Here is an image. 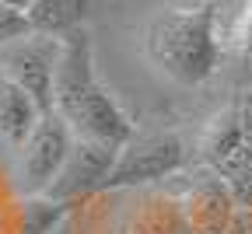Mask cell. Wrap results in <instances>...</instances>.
Wrapping results in <instances>:
<instances>
[{
    "label": "cell",
    "mask_w": 252,
    "mask_h": 234,
    "mask_svg": "<svg viewBox=\"0 0 252 234\" xmlns=\"http://www.w3.org/2000/svg\"><path fill=\"white\" fill-rule=\"evenodd\" d=\"M42 105L32 98L21 84H14L7 74H0V140L7 147L21 150L25 140L35 133L39 119H42Z\"/></svg>",
    "instance_id": "52a82bcc"
},
{
    "label": "cell",
    "mask_w": 252,
    "mask_h": 234,
    "mask_svg": "<svg viewBox=\"0 0 252 234\" xmlns=\"http://www.w3.org/2000/svg\"><path fill=\"white\" fill-rule=\"evenodd\" d=\"M91 11V0H39L35 7L28 11L32 31H42V35H70V31L84 28Z\"/></svg>",
    "instance_id": "9c48e42d"
},
{
    "label": "cell",
    "mask_w": 252,
    "mask_h": 234,
    "mask_svg": "<svg viewBox=\"0 0 252 234\" xmlns=\"http://www.w3.org/2000/svg\"><path fill=\"white\" fill-rule=\"evenodd\" d=\"M74 144H77V133L70 129V122L60 112H46L35 133L18 150V189L25 196H42L63 172Z\"/></svg>",
    "instance_id": "3957f363"
},
{
    "label": "cell",
    "mask_w": 252,
    "mask_h": 234,
    "mask_svg": "<svg viewBox=\"0 0 252 234\" xmlns=\"http://www.w3.org/2000/svg\"><path fill=\"white\" fill-rule=\"evenodd\" d=\"M0 4H7V7H14V11H25V14H28L39 0H0Z\"/></svg>",
    "instance_id": "9a60e30c"
},
{
    "label": "cell",
    "mask_w": 252,
    "mask_h": 234,
    "mask_svg": "<svg viewBox=\"0 0 252 234\" xmlns=\"http://www.w3.org/2000/svg\"><path fill=\"white\" fill-rule=\"evenodd\" d=\"M217 175L224 178V185L235 199V210H252V147L245 144Z\"/></svg>",
    "instance_id": "8fae6325"
},
{
    "label": "cell",
    "mask_w": 252,
    "mask_h": 234,
    "mask_svg": "<svg viewBox=\"0 0 252 234\" xmlns=\"http://www.w3.org/2000/svg\"><path fill=\"white\" fill-rule=\"evenodd\" d=\"M32 35V21L25 11H14L7 4H0V46H7L14 39H25Z\"/></svg>",
    "instance_id": "7c38bea8"
},
{
    "label": "cell",
    "mask_w": 252,
    "mask_h": 234,
    "mask_svg": "<svg viewBox=\"0 0 252 234\" xmlns=\"http://www.w3.org/2000/svg\"><path fill=\"white\" fill-rule=\"evenodd\" d=\"M189 150L175 133H147L133 137L119 150V161L105 182V189H133L147 182H161L175 172H182Z\"/></svg>",
    "instance_id": "5b68a950"
},
{
    "label": "cell",
    "mask_w": 252,
    "mask_h": 234,
    "mask_svg": "<svg viewBox=\"0 0 252 234\" xmlns=\"http://www.w3.org/2000/svg\"><path fill=\"white\" fill-rule=\"evenodd\" d=\"M224 234H252V210H235Z\"/></svg>",
    "instance_id": "5bb4252c"
},
{
    "label": "cell",
    "mask_w": 252,
    "mask_h": 234,
    "mask_svg": "<svg viewBox=\"0 0 252 234\" xmlns=\"http://www.w3.org/2000/svg\"><path fill=\"white\" fill-rule=\"evenodd\" d=\"M147 56L175 84L196 88L214 77L220 63L217 11L203 7H168L147 25Z\"/></svg>",
    "instance_id": "7a4b0ae2"
},
{
    "label": "cell",
    "mask_w": 252,
    "mask_h": 234,
    "mask_svg": "<svg viewBox=\"0 0 252 234\" xmlns=\"http://www.w3.org/2000/svg\"><path fill=\"white\" fill-rule=\"evenodd\" d=\"M53 112H60L67 119L81 140H102L112 147H126L137 137L126 109L98 81L88 28H77L70 35H63L56 88H53Z\"/></svg>",
    "instance_id": "6da1fadb"
},
{
    "label": "cell",
    "mask_w": 252,
    "mask_h": 234,
    "mask_svg": "<svg viewBox=\"0 0 252 234\" xmlns=\"http://www.w3.org/2000/svg\"><path fill=\"white\" fill-rule=\"evenodd\" d=\"M238 122H242V133H245V144L252 147V91L242 98V105H238Z\"/></svg>",
    "instance_id": "4fadbf2b"
},
{
    "label": "cell",
    "mask_w": 252,
    "mask_h": 234,
    "mask_svg": "<svg viewBox=\"0 0 252 234\" xmlns=\"http://www.w3.org/2000/svg\"><path fill=\"white\" fill-rule=\"evenodd\" d=\"M70 203H60L53 196H25L14 213V234H53L56 224L67 217Z\"/></svg>",
    "instance_id": "30bf717a"
},
{
    "label": "cell",
    "mask_w": 252,
    "mask_h": 234,
    "mask_svg": "<svg viewBox=\"0 0 252 234\" xmlns=\"http://www.w3.org/2000/svg\"><path fill=\"white\" fill-rule=\"evenodd\" d=\"M119 150L123 147L77 137L67 164H63V172L56 175V182L46 189V196L60 199V203H77V199H84L91 192H102L112 168H116V161H119Z\"/></svg>",
    "instance_id": "8992f818"
},
{
    "label": "cell",
    "mask_w": 252,
    "mask_h": 234,
    "mask_svg": "<svg viewBox=\"0 0 252 234\" xmlns=\"http://www.w3.org/2000/svg\"><path fill=\"white\" fill-rule=\"evenodd\" d=\"M245 147V133L238 122V109H224L220 116H214L200 137V157L210 164L214 172H220L224 164Z\"/></svg>",
    "instance_id": "ba28073f"
},
{
    "label": "cell",
    "mask_w": 252,
    "mask_h": 234,
    "mask_svg": "<svg viewBox=\"0 0 252 234\" xmlns=\"http://www.w3.org/2000/svg\"><path fill=\"white\" fill-rule=\"evenodd\" d=\"M63 39L32 31L25 39H14L0 46V74H7L14 84H21L42 112H53V88H56V66H60Z\"/></svg>",
    "instance_id": "277c9868"
}]
</instances>
